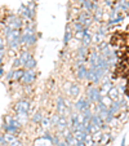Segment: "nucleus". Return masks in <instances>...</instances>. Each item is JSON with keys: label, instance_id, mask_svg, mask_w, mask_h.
<instances>
[{"label": "nucleus", "instance_id": "23", "mask_svg": "<svg viewBox=\"0 0 129 146\" xmlns=\"http://www.w3.org/2000/svg\"><path fill=\"white\" fill-rule=\"evenodd\" d=\"M4 137H5V140H7V142H8V145H11L13 141H16L17 138H18L16 135H11V133H4Z\"/></svg>", "mask_w": 129, "mask_h": 146}, {"label": "nucleus", "instance_id": "15", "mask_svg": "<svg viewBox=\"0 0 129 146\" xmlns=\"http://www.w3.org/2000/svg\"><path fill=\"white\" fill-rule=\"evenodd\" d=\"M23 74H25V69H16V70H13V78H12V80H14V82H21Z\"/></svg>", "mask_w": 129, "mask_h": 146}, {"label": "nucleus", "instance_id": "27", "mask_svg": "<svg viewBox=\"0 0 129 146\" xmlns=\"http://www.w3.org/2000/svg\"><path fill=\"white\" fill-rule=\"evenodd\" d=\"M92 137H93V140L96 141L97 143H98L99 140H101V137H102V131H98V132L93 133V135H92Z\"/></svg>", "mask_w": 129, "mask_h": 146}, {"label": "nucleus", "instance_id": "3", "mask_svg": "<svg viewBox=\"0 0 129 146\" xmlns=\"http://www.w3.org/2000/svg\"><path fill=\"white\" fill-rule=\"evenodd\" d=\"M14 111L16 114H28L30 111V102L27 100H19L14 105Z\"/></svg>", "mask_w": 129, "mask_h": 146}, {"label": "nucleus", "instance_id": "33", "mask_svg": "<svg viewBox=\"0 0 129 146\" xmlns=\"http://www.w3.org/2000/svg\"><path fill=\"white\" fill-rule=\"evenodd\" d=\"M120 146H126V137L124 136L123 138H121V143H120Z\"/></svg>", "mask_w": 129, "mask_h": 146}, {"label": "nucleus", "instance_id": "24", "mask_svg": "<svg viewBox=\"0 0 129 146\" xmlns=\"http://www.w3.org/2000/svg\"><path fill=\"white\" fill-rule=\"evenodd\" d=\"M72 30H74V33H79V31L84 30V26H83L81 23H79V22H76V21H75V22L72 23Z\"/></svg>", "mask_w": 129, "mask_h": 146}, {"label": "nucleus", "instance_id": "18", "mask_svg": "<svg viewBox=\"0 0 129 146\" xmlns=\"http://www.w3.org/2000/svg\"><path fill=\"white\" fill-rule=\"evenodd\" d=\"M3 129L5 131V133H11V135H17L19 132V128L14 125H8V124H3Z\"/></svg>", "mask_w": 129, "mask_h": 146}, {"label": "nucleus", "instance_id": "32", "mask_svg": "<svg viewBox=\"0 0 129 146\" xmlns=\"http://www.w3.org/2000/svg\"><path fill=\"white\" fill-rule=\"evenodd\" d=\"M12 78H13V70H11V71L8 72V75H7V79L8 80H12Z\"/></svg>", "mask_w": 129, "mask_h": 146}, {"label": "nucleus", "instance_id": "9", "mask_svg": "<svg viewBox=\"0 0 129 146\" xmlns=\"http://www.w3.org/2000/svg\"><path fill=\"white\" fill-rule=\"evenodd\" d=\"M87 56H88V48L85 47H80L76 52V61H80V62H85L87 60Z\"/></svg>", "mask_w": 129, "mask_h": 146}, {"label": "nucleus", "instance_id": "31", "mask_svg": "<svg viewBox=\"0 0 129 146\" xmlns=\"http://www.w3.org/2000/svg\"><path fill=\"white\" fill-rule=\"evenodd\" d=\"M4 56H5V49H1V50H0V65L3 64V58H4Z\"/></svg>", "mask_w": 129, "mask_h": 146}, {"label": "nucleus", "instance_id": "26", "mask_svg": "<svg viewBox=\"0 0 129 146\" xmlns=\"http://www.w3.org/2000/svg\"><path fill=\"white\" fill-rule=\"evenodd\" d=\"M21 66H22V62H21V60H19L18 57L14 60V62H13V70H16V69H21Z\"/></svg>", "mask_w": 129, "mask_h": 146}, {"label": "nucleus", "instance_id": "5", "mask_svg": "<svg viewBox=\"0 0 129 146\" xmlns=\"http://www.w3.org/2000/svg\"><path fill=\"white\" fill-rule=\"evenodd\" d=\"M36 79V72L35 70H25V74H23L21 83L23 86H31Z\"/></svg>", "mask_w": 129, "mask_h": 146}, {"label": "nucleus", "instance_id": "12", "mask_svg": "<svg viewBox=\"0 0 129 146\" xmlns=\"http://www.w3.org/2000/svg\"><path fill=\"white\" fill-rule=\"evenodd\" d=\"M43 119H44V114H43V111L41 110L36 111V113L31 116V121L35 123V124H40L41 121H43Z\"/></svg>", "mask_w": 129, "mask_h": 146}, {"label": "nucleus", "instance_id": "21", "mask_svg": "<svg viewBox=\"0 0 129 146\" xmlns=\"http://www.w3.org/2000/svg\"><path fill=\"white\" fill-rule=\"evenodd\" d=\"M84 143H85V146H97V142L93 140L92 135H87V136H85Z\"/></svg>", "mask_w": 129, "mask_h": 146}, {"label": "nucleus", "instance_id": "17", "mask_svg": "<svg viewBox=\"0 0 129 146\" xmlns=\"http://www.w3.org/2000/svg\"><path fill=\"white\" fill-rule=\"evenodd\" d=\"M112 88V84H111V82H106L102 84L101 89H99V93L102 94V96H107V93H108V91Z\"/></svg>", "mask_w": 129, "mask_h": 146}, {"label": "nucleus", "instance_id": "35", "mask_svg": "<svg viewBox=\"0 0 129 146\" xmlns=\"http://www.w3.org/2000/svg\"><path fill=\"white\" fill-rule=\"evenodd\" d=\"M3 75H4V69L3 67H0V78L3 76Z\"/></svg>", "mask_w": 129, "mask_h": 146}, {"label": "nucleus", "instance_id": "10", "mask_svg": "<svg viewBox=\"0 0 129 146\" xmlns=\"http://www.w3.org/2000/svg\"><path fill=\"white\" fill-rule=\"evenodd\" d=\"M99 57V53L98 52H91L88 56V64L91 69H96V65H97V61H98Z\"/></svg>", "mask_w": 129, "mask_h": 146}, {"label": "nucleus", "instance_id": "30", "mask_svg": "<svg viewBox=\"0 0 129 146\" xmlns=\"http://www.w3.org/2000/svg\"><path fill=\"white\" fill-rule=\"evenodd\" d=\"M9 146H22V142H21V141H19L18 138H17V140H16V141H13V142H12Z\"/></svg>", "mask_w": 129, "mask_h": 146}, {"label": "nucleus", "instance_id": "1", "mask_svg": "<svg viewBox=\"0 0 129 146\" xmlns=\"http://www.w3.org/2000/svg\"><path fill=\"white\" fill-rule=\"evenodd\" d=\"M5 26H8L12 30H21V29H23V19L19 16L12 14V16H9L8 18H7Z\"/></svg>", "mask_w": 129, "mask_h": 146}, {"label": "nucleus", "instance_id": "13", "mask_svg": "<svg viewBox=\"0 0 129 146\" xmlns=\"http://www.w3.org/2000/svg\"><path fill=\"white\" fill-rule=\"evenodd\" d=\"M72 39V31H71V25L66 26V33H65V36H63V44L67 45L70 43V40Z\"/></svg>", "mask_w": 129, "mask_h": 146}, {"label": "nucleus", "instance_id": "22", "mask_svg": "<svg viewBox=\"0 0 129 146\" xmlns=\"http://www.w3.org/2000/svg\"><path fill=\"white\" fill-rule=\"evenodd\" d=\"M116 11L118 9H121V11H124V12H126V11H129V1H126V0H123V1H119V5L116 7Z\"/></svg>", "mask_w": 129, "mask_h": 146}, {"label": "nucleus", "instance_id": "14", "mask_svg": "<svg viewBox=\"0 0 129 146\" xmlns=\"http://www.w3.org/2000/svg\"><path fill=\"white\" fill-rule=\"evenodd\" d=\"M31 57H32V56H31V53L28 52V50H21V53H19V56H18V58L21 60V62H22V66L30 60Z\"/></svg>", "mask_w": 129, "mask_h": 146}, {"label": "nucleus", "instance_id": "7", "mask_svg": "<svg viewBox=\"0 0 129 146\" xmlns=\"http://www.w3.org/2000/svg\"><path fill=\"white\" fill-rule=\"evenodd\" d=\"M80 41H81V45L85 48H89L91 44L93 43V35L89 33L88 29H84V36H83V39Z\"/></svg>", "mask_w": 129, "mask_h": 146}, {"label": "nucleus", "instance_id": "36", "mask_svg": "<svg viewBox=\"0 0 129 146\" xmlns=\"http://www.w3.org/2000/svg\"><path fill=\"white\" fill-rule=\"evenodd\" d=\"M126 96H128V98H129V94H126Z\"/></svg>", "mask_w": 129, "mask_h": 146}, {"label": "nucleus", "instance_id": "16", "mask_svg": "<svg viewBox=\"0 0 129 146\" xmlns=\"http://www.w3.org/2000/svg\"><path fill=\"white\" fill-rule=\"evenodd\" d=\"M107 96L110 97L111 101H118V100H119V89L116 88V87H112V88L108 91Z\"/></svg>", "mask_w": 129, "mask_h": 146}, {"label": "nucleus", "instance_id": "11", "mask_svg": "<svg viewBox=\"0 0 129 146\" xmlns=\"http://www.w3.org/2000/svg\"><path fill=\"white\" fill-rule=\"evenodd\" d=\"M69 94L72 97V98H76V97H79V94H80V87H79V84H76V83H71V88H70Z\"/></svg>", "mask_w": 129, "mask_h": 146}, {"label": "nucleus", "instance_id": "34", "mask_svg": "<svg viewBox=\"0 0 129 146\" xmlns=\"http://www.w3.org/2000/svg\"><path fill=\"white\" fill-rule=\"evenodd\" d=\"M76 146H85L84 141H79V142H76Z\"/></svg>", "mask_w": 129, "mask_h": 146}, {"label": "nucleus", "instance_id": "25", "mask_svg": "<svg viewBox=\"0 0 129 146\" xmlns=\"http://www.w3.org/2000/svg\"><path fill=\"white\" fill-rule=\"evenodd\" d=\"M123 19H124V16L114 17L112 19H110V21H108V23H107V25H115V23H119L120 21H123Z\"/></svg>", "mask_w": 129, "mask_h": 146}, {"label": "nucleus", "instance_id": "8", "mask_svg": "<svg viewBox=\"0 0 129 146\" xmlns=\"http://www.w3.org/2000/svg\"><path fill=\"white\" fill-rule=\"evenodd\" d=\"M75 72H76V78L79 80H87V75H88V67L83 64L81 66H79L76 70H75Z\"/></svg>", "mask_w": 129, "mask_h": 146}, {"label": "nucleus", "instance_id": "28", "mask_svg": "<svg viewBox=\"0 0 129 146\" xmlns=\"http://www.w3.org/2000/svg\"><path fill=\"white\" fill-rule=\"evenodd\" d=\"M40 124L43 125V127H49V125H52V123H50V118H44Z\"/></svg>", "mask_w": 129, "mask_h": 146}, {"label": "nucleus", "instance_id": "20", "mask_svg": "<svg viewBox=\"0 0 129 146\" xmlns=\"http://www.w3.org/2000/svg\"><path fill=\"white\" fill-rule=\"evenodd\" d=\"M110 141H111L110 133H102V137H101V140H99L98 145H106V143H108Z\"/></svg>", "mask_w": 129, "mask_h": 146}, {"label": "nucleus", "instance_id": "19", "mask_svg": "<svg viewBox=\"0 0 129 146\" xmlns=\"http://www.w3.org/2000/svg\"><path fill=\"white\" fill-rule=\"evenodd\" d=\"M35 67H36V60L34 57H31L30 60L23 65V69L25 70H35Z\"/></svg>", "mask_w": 129, "mask_h": 146}, {"label": "nucleus", "instance_id": "29", "mask_svg": "<svg viewBox=\"0 0 129 146\" xmlns=\"http://www.w3.org/2000/svg\"><path fill=\"white\" fill-rule=\"evenodd\" d=\"M0 146H8V142H7L4 135H0Z\"/></svg>", "mask_w": 129, "mask_h": 146}, {"label": "nucleus", "instance_id": "4", "mask_svg": "<svg viewBox=\"0 0 129 146\" xmlns=\"http://www.w3.org/2000/svg\"><path fill=\"white\" fill-rule=\"evenodd\" d=\"M91 105H92V102L89 101L87 97H79V100L75 102V109H76L79 113H81V111H84V110L91 109Z\"/></svg>", "mask_w": 129, "mask_h": 146}, {"label": "nucleus", "instance_id": "6", "mask_svg": "<svg viewBox=\"0 0 129 146\" xmlns=\"http://www.w3.org/2000/svg\"><path fill=\"white\" fill-rule=\"evenodd\" d=\"M56 106H57V114H60L61 116L65 114V111H66L67 109V105L66 102H65V98H63V96H58L57 100H56Z\"/></svg>", "mask_w": 129, "mask_h": 146}, {"label": "nucleus", "instance_id": "2", "mask_svg": "<svg viewBox=\"0 0 129 146\" xmlns=\"http://www.w3.org/2000/svg\"><path fill=\"white\" fill-rule=\"evenodd\" d=\"M102 94L99 93V89L97 86H89L88 89H87V98L89 100V101L92 102V104H97V102H99L102 100Z\"/></svg>", "mask_w": 129, "mask_h": 146}]
</instances>
